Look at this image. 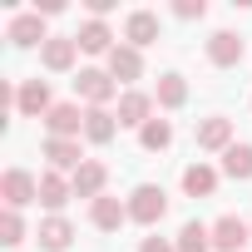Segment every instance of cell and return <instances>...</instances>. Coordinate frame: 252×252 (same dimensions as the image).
<instances>
[{
	"mask_svg": "<svg viewBox=\"0 0 252 252\" xmlns=\"http://www.w3.org/2000/svg\"><path fill=\"white\" fill-rule=\"evenodd\" d=\"M247 232H252V227L227 213V218L213 222V247H218V252H247Z\"/></svg>",
	"mask_w": 252,
	"mask_h": 252,
	"instance_id": "obj_11",
	"label": "cell"
},
{
	"mask_svg": "<svg viewBox=\"0 0 252 252\" xmlns=\"http://www.w3.org/2000/svg\"><path fill=\"white\" fill-rule=\"evenodd\" d=\"M139 252H178V247H173V242H163V237H144V242H139Z\"/></svg>",
	"mask_w": 252,
	"mask_h": 252,
	"instance_id": "obj_28",
	"label": "cell"
},
{
	"mask_svg": "<svg viewBox=\"0 0 252 252\" xmlns=\"http://www.w3.org/2000/svg\"><path fill=\"white\" fill-rule=\"evenodd\" d=\"M35 237H40V247H45V252H69V242H74V222L55 213V218H45V222H40V232H35Z\"/></svg>",
	"mask_w": 252,
	"mask_h": 252,
	"instance_id": "obj_15",
	"label": "cell"
},
{
	"mask_svg": "<svg viewBox=\"0 0 252 252\" xmlns=\"http://www.w3.org/2000/svg\"><path fill=\"white\" fill-rule=\"evenodd\" d=\"M84 5H89V15H94V20H104V15L114 10V0H84Z\"/></svg>",
	"mask_w": 252,
	"mask_h": 252,
	"instance_id": "obj_29",
	"label": "cell"
},
{
	"mask_svg": "<svg viewBox=\"0 0 252 252\" xmlns=\"http://www.w3.org/2000/svg\"><path fill=\"white\" fill-rule=\"evenodd\" d=\"M69 183H74V198H89V203H94V198H104V183H109V168L89 158V163H79V168L69 173Z\"/></svg>",
	"mask_w": 252,
	"mask_h": 252,
	"instance_id": "obj_10",
	"label": "cell"
},
{
	"mask_svg": "<svg viewBox=\"0 0 252 252\" xmlns=\"http://www.w3.org/2000/svg\"><path fill=\"white\" fill-rule=\"evenodd\" d=\"M222 173H227V178H237V183H242V178H252V144H232V149L222 154Z\"/></svg>",
	"mask_w": 252,
	"mask_h": 252,
	"instance_id": "obj_24",
	"label": "cell"
},
{
	"mask_svg": "<svg viewBox=\"0 0 252 252\" xmlns=\"http://www.w3.org/2000/svg\"><path fill=\"white\" fill-rule=\"evenodd\" d=\"M0 242H5V247H20V242H25V218H20L15 208L0 213Z\"/></svg>",
	"mask_w": 252,
	"mask_h": 252,
	"instance_id": "obj_26",
	"label": "cell"
},
{
	"mask_svg": "<svg viewBox=\"0 0 252 252\" xmlns=\"http://www.w3.org/2000/svg\"><path fill=\"white\" fill-rule=\"evenodd\" d=\"M163 213H168V193H163L158 183H139V188L129 193V222L154 227V222H163Z\"/></svg>",
	"mask_w": 252,
	"mask_h": 252,
	"instance_id": "obj_1",
	"label": "cell"
},
{
	"mask_svg": "<svg viewBox=\"0 0 252 252\" xmlns=\"http://www.w3.org/2000/svg\"><path fill=\"white\" fill-rule=\"evenodd\" d=\"M74 45H79L84 55H109V50H114V30H109L104 20H84L79 35H74Z\"/></svg>",
	"mask_w": 252,
	"mask_h": 252,
	"instance_id": "obj_17",
	"label": "cell"
},
{
	"mask_svg": "<svg viewBox=\"0 0 252 252\" xmlns=\"http://www.w3.org/2000/svg\"><path fill=\"white\" fill-rule=\"evenodd\" d=\"M69 198H74V183H69L64 173H55V168H50V173H40V203H45V208H55V213H60Z\"/></svg>",
	"mask_w": 252,
	"mask_h": 252,
	"instance_id": "obj_20",
	"label": "cell"
},
{
	"mask_svg": "<svg viewBox=\"0 0 252 252\" xmlns=\"http://www.w3.org/2000/svg\"><path fill=\"white\" fill-rule=\"evenodd\" d=\"M173 247H178V252H208V247H213V227H203V222H183Z\"/></svg>",
	"mask_w": 252,
	"mask_h": 252,
	"instance_id": "obj_25",
	"label": "cell"
},
{
	"mask_svg": "<svg viewBox=\"0 0 252 252\" xmlns=\"http://www.w3.org/2000/svg\"><path fill=\"white\" fill-rule=\"evenodd\" d=\"M74 55H79V45H74V35H50V40H45V50H40V60H45V69H55V74H64V69L74 64Z\"/></svg>",
	"mask_w": 252,
	"mask_h": 252,
	"instance_id": "obj_14",
	"label": "cell"
},
{
	"mask_svg": "<svg viewBox=\"0 0 252 252\" xmlns=\"http://www.w3.org/2000/svg\"><path fill=\"white\" fill-rule=\"evenodd\" d=\"M89 222H94L99 232H119L124 222H129V203H119L114 193H104V198L89 203Z\"/></svg>",
	"mask_w": 252,
	"mask_h": 252,
	"instance_id": "obj_6",
	"label": "cell"
},
{
	"mask_svg": "<svg viewBox=\"0 0 252 252\" xmlns=\"http://www.w3.org/2000/svg\"><path fill=\"white\" fill-rule=\"evenodd\" d=\"M74 94H79V99H89V109H104V104L119 94V79H114L109 69H79Z\"/></svg>",
	"mask_w": 252,
	"mask_h": 252,
	"instance_id": "obj_2",
	"label": "cell"
},
{
	"mask_svg": "<svg viewBox=\"0 0 252 252\" xmlns=\"http://www.w3.org/2000/svg\"><path fill=\"white\" fill-rule=\"evenodd\" d=\"M173 15L178 20H203L208 15V0H173Z\"/></svg>",
	"mask_w": 252,
	"mask_h": 252,
	"instance_id": "obj_27",
	"label": "cell"
},
{
	"mask_svg": "<svg viewBox=\"0 0 252 252\" xmlns=\"http://www.w3.org/2000/svg\"><path fill=\"white\" fill-rule=\"evenodd\" d=\"M50 109H55L50 84H45V79H25V84H20V99H15V114H20V119H45Z\"/></svg>",
	"mask_w": 252,
	"mask_h": 252,
	"instance_id": "obj_5",
	"label": "cell"
},
{
	"mask_svg": "<svg viewBox=\"0 0 252 252\" xmlns=\"http://www.w3.org/2000/svg\"><path fill=\"white\" fill-rule=\"evenodd\" d=\"M5 35H10V45H15V50H30V45H40V50H45V40H50V35H45V15H40V10L15 15Z\"/></svg>",
	"mask_w": 252,
	"mask_h": 252,
	"instance_id": "obj_4",
	"label": "cell"
},
{
	"mask_svg": "<svg viewBox=\"0 0 252 252\" xmlns=\"http://www.w3.org/2000/svg\"><path fill=\"white\" fill-rule=\"evenodd\" d=\"M213 188H218V168L213 163H188L183 168V193L188 198H213Z\"/></svg>",
	"mask_w": 252,
	"mask_h": 252,
	"instance_id": "obj_19",
	"label": "cell"
},
{
	"mask_svg": "<svg viewBox=\"0 0 252 252\" xmlns=\"http://www.w3.org/2000/svg\"><path fill=\"white\" fill-rule=\"evenodd\" d=\"M154 104H163V109H183V104H188V79H183V74H163L158 89H154Z\"/></svg>",
	"mask_w": 252,
	"mask_h": 252,
	"instance_id": "obj_22",
	"label": "cell"
},
{
	"mask_svg": "<svg viewBox=\"0 0 252 252\" xmlns=\"http://www.w3.org/2000/svg\"><path fill=\"white\" fill-rule=\"evenodd\" d=\"M109 74L124 79V84H134V79L144 74V55H139L134 45H114V50H109Z\"/></svg>",
	"mask_w": 252,
	"mask_h": 252,
	"instance_id": "obj_16",
	"label": "cell"
},
{
	"mask_svg": "<svg viewBox=\"0 0 252 252\" xmlns=\"http://www.w3.org/2000/svg\"><path fill=\"white\" fill-rule=\"evenodd\" d=\"M149 114H154V94H144V89H124V94H119V124L144 129Z\"/></svg>",
	"mask_w": 252,
	"mask_h": 252,
	"instance_id": "obj_8",
	"label": "cell"
},
{
	"mask_svg": "<svg viewBox=\"0 0 252 252\" xmlns=\"http://www.w3.org/2000/svg\"><path fill=\"white\" fill-rule=\"evenodd\" d=\"M119 134V114H109V109H84V139L89 144H109Z\"/></svg>",
	"mask_w": 252,
	"mask_h": 252,
	"instance_id": "obj_21",
	"label": "cell"
},
{
	"mask_svg": "<svg viewBox=\"0 0 252 252\" xmlns=\"http://www.w3.org/2000/svg\"><path fill=\"white\" fill-rule=\"evenodd\" d=\"M208 60H213L218 69H232V64L242 60V40H237L232 30H218V35L208 40Z\"/></svg>",
	"mask_w": 252,
	"mask_h": 252,
	"instance_id": "obj_18",
	"label": "cell"
},
{
	"mask_svg": "<svg viewBox=\"0 0 252 252\" xmlns=\"http://www.w3.org/2000/svg\"><path fill=\"white\" fill-rule=\"evenodd\" d=\"M45 158H50L55 173H74L79 163H89L84 149H79V139H45Z\"/></svg>",
	"mask_w": 252,
	"mask_h": 252,
	"instance_id": "obj_9",
	"label": "cell"
},
{
	"mask_svg": "<svg viewBox=\"0 0 252 252\" xmlns=\"http://www.w3.org/2000/svg\"><path fill=\"white\" fill-rule=\"evenodd\" d=\"M0 198H5V208H25V203H40V178H30L25 168H5V178H0Z\"/></svg>",
	"mask_w": 252,
	"mask_h": 252,
	"instance_id": "obj_3",
	"label": "cell"
},
{
	"mask_svg": "<svg viewBox=\"0 0 252 252\" xmlns=\"http://www.w3.org/2000/svg\"><path fill=\"white\" fill-rule=\"evenodd\" d=\"M139 144H144L149 154H163V149L173 144V124H168V119H149L144 129H139Z\"/></svg>",
	"mask_w": 252,
	"mask_h": 252,
	"instance_id": "obj_23",
	"label": "cell"
},
{
	"mask_svg": "<svg viewBox=\"0 0 252 252\" xmlns=\"http://www.w3.org/2000/svg\"><path fill=\"white\" fill-rule=\"evenodd\" d=\"M198 149H208V154H227V149H232V119H222V114L203 119V124H198Z\"/></svg>",
	"mask_w": 252,
	"mask_h": 252,
	"instance_id": "obj_12",
	"label": "cell"
},
{
	"mask_svg": "<svg viewBox=\"0 0 252 252\" xmlns=\"http://www.w3.org/2000/svg\"><path fill=\"white\" fill-rule=\"evenodd\" d=\"M154 40H158V15H154V10H134L129 20H124V45L144 50V45H154Z\"/></svg>",
	"mask_w": 252,
	"mask_h": 252,
	"instance_id": "obj_13",
	"label": "cell"
},
{
	"mask_svg": "<svg viewBox=\"0 0 252 252\" xmlns=\"http://www.w3.org/2000/svg\"><path fill=\"white\" fill-rule=\"evenodd\" d=\"M45 129H50V139H79V134H84L79 104H55V109L45 114Z\"/></svg>",
	"mask_w": 252,
	"mask_h": 252,
	"instance_id": "obj_7",
	"label": "cell"
}]
</instances>
